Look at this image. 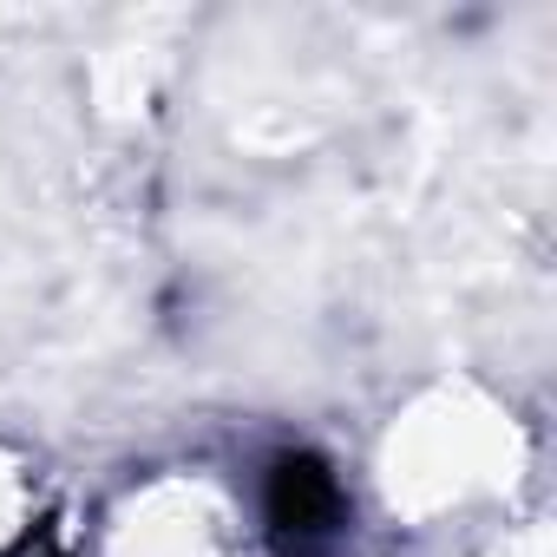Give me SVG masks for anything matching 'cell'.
I'll use <instances>...</instances> for the list:
<instances>
[{"instance_id":"cell-1","label":"cell","mask_w":557,"mask_h":557,"mask_svg":"<svg viewBox=\"0 0 557 557\" xmlns=\"http://www.w3.org/2000/svg\"><path fill=\"white\" fill-rule=\"evenodd\" d=\"M348 498H342V479L329 459L315 453H275L269 472H262V518L275 537H289V544H315L342 524Z\"/></svg>"},{"instance_id":"cell-2","label":"cell","mask_w":557,"mask_h":557,"mask_svg":"<svg viewBox=\"0 0 557 557\" xmlns=\"http://www.w3.org/2000/svg\"><path fill=\"white\" fill-rule=\"evenodd\" d=\"M14 557H60V544H53V531H34V537L14 550Z\"/></svg>"}]
</instances>
